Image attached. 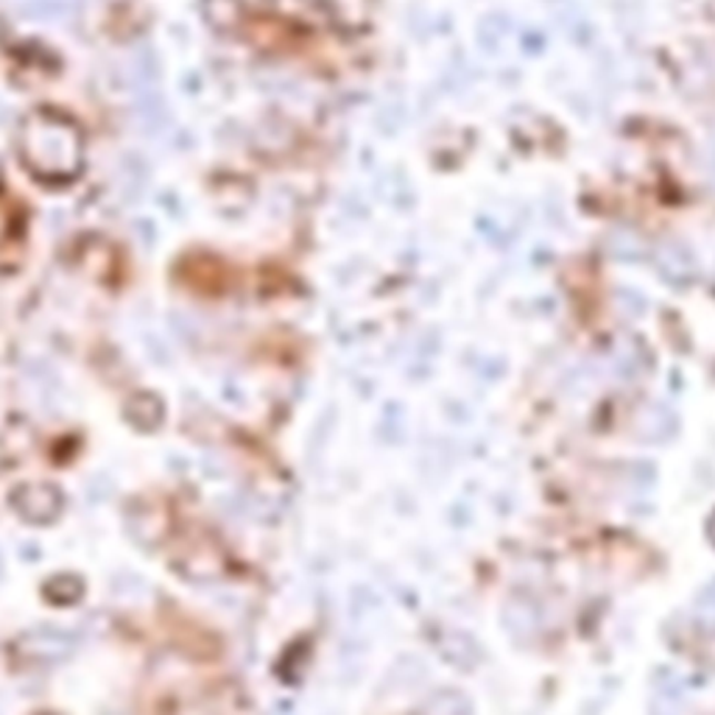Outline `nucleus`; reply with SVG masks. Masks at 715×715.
<instances>
[{
  "instance_id": "1",
  "label": "nucleus",
  "mask_w": 715,
  "mask_h": 715,
  "mask_svg": "<svg viewBox=\"0 0 715 715\" xmlns=\"http://www.w3.org/2000/svg\"><path fill=\"white\" fill-rule=\"evenodd\" d=\"M76 652V637L70 632L57 629V626H34L31 632L20 635L14 643V654L26 663H62Z\"/></svg>"
},
{
  "instance_id": "2",
  "label": "nucleus",
  "mask_w": 715,
  "mask_h": 715,
  "mask_svg": "<svg viewBox=\"0 0 715 715\" xmlns=\"http://www.w3.org/2000/svg\"><path fill=\"white\" fill-rule=\"evenodd\" d=\"M64 498L53 484H20L12 493V509L34 526H51L62 515Z\"/></svg>"
},
{
  "instance_id": "3",
  "label": "nucleus",
  "mask_w": 715,
  "mask_h": 715,
  "mask_svg": "<svg viewBox=\"0 0 715 715\" xmlns=\"http://www.w3.org/2000/svg\"><path fill=\"white\" fill-rule=\"evenodd\" d=\"M654 264H657L659 275L674 286H687L696 280V260L682 244H659L654 252Z\"/></svg>"
},
{
  "instance_id": "4",
  "label": "nucleus",
  "mask_w": 715,
  "mask_h": 715,
  "mask_svg": "<svg viewBox=\"0 0 715 715\" xmlns=\"http://www.w3.org/2000/svg\"><path fill=\"white\" fill-rule=\"evenodd\" d=\"M162 400L151 391H140V395L129 397L127 403V419L135 425L138 430H157L162 423Z\"/></svg>"
},
{
  "instance_id": "5",
  "label": "nucleus",
  "mask_w": 715,
  "mask_h": 715,
  "mask_svg": "<svg viewBox=\"0 0 715 715\" xmlns=\"http://www.w3.org/2000/svg\"><path fill=\"white\" fill-rule=\"evenodd\" d=\"M637 434L652 441L668 439L674 434V414L663 406H646L637 417Z\"/></svg>"
},
{
  "instance_id": "6",
  "label": "nucleus",
  "mask_w": 715,
  "mask_h": 715,
  "mask_svg": "<svg viewBox=\"0 0 715 715\" xmlns=\"http://www.w3.org/2000/svg\"><path fill=\"white\" fill-rule=\"evenodd\" d=\"M504 624L506 629L512 632V635H532L534 629H537V613H534V607L528 602H523V598H512L509 607H506V615H504Z\"/></svg>"
},
{
  "instance_id": "7",
  "label": "nucleus",
  "mask_w": 715,
  "mask_h": 715,
  "mask_svg": "<svg viewBox=\"0 0 715 715\" xmlns=\"http://www.w3.org/2000/svg\"><path fill=\"white\" fill-rule=\"evenodd\" d=\"M423 715H469V702L458 691H436L425 702Z\"/></svg>"
},
{
  "instance_id": "8",
  "label": "nucleus",
  "mask_w": 715,
  "mask_h": 715,
  "mask_svg": "<svg viewBox=\"0 0 715 715\" xmlns=\"http://www.w3.org/2000/svg\"><path fill=\"white\" fill-rule=\"evenodd\" d=\"M609 252L618 260H640L646 247H643V241L632 229H618V232H613V238H609Z\"/></svg>"
},
{
  "instance_id": "9",
  "label": "nucleus",
  "mask_w": 715,
  "mask_h": 715,
  "mask_svg": "<svg viewBox=\"0 0 715 715\" xmlns=\"http://www.w3.org/2000/svg\"><path fill=\"white\" fill-rule=\"evenodd\" d=\"M698 615H702L704 624L715 626V584L698 598Z\"/></svg>"
},
{
  "instance_id": "10",
  "label": "nucleus",
  "mask_w": 715,
  "mask_h": 715,
  "mask_svg": "<svg viewBox=\"0 0 715 715\" xmlns=\"http://www.w3.org/2000/svg\"><path fill=\"white\" fill-rule=\"evenodd\" d=\"M707 537H709V543L715 545V512L709 515V520H707Z\"/></svg>"
}]
</instances>
